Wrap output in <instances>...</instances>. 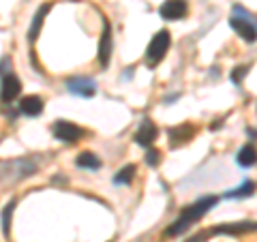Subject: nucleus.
Returning a JSON list of instances; mask_svg holds the SVG:
<instances>
[{"label":"nucleus","instance_id":"1","mask_svg":"<svg viewBox=\"0 0 257 242\" xmlns=\"http://www.w3.org/2000/svg\"><path fill=\"white\" fill-rule=\"evenodd\" d=\"M216 197H212V195H208V197H202V199H197L195 204H191V206H187L184 210L180 212V216L176 219L170 227L165 229V236H180V233H184L189 227L195 221H199L202 216L210 210L212 206H216Z\"/></svg>","mask_w":257,"mask_h":242},{"label":"nucleus","instance_id":"2","mask_svg":"<svg viewBox=\"0 0 257 242\" xmlns=\"http://www.w3.org/2000/svg\"><path fill=\"white\" fill-rule=\"evenodd\" d=\"M229 24H231V28L244 39V41H251V43L255 41V18H253V13H248L240 5H236Z\"/></svg>","mask_w":257,"mask_h":242},{"label":"nucleus","instance_id":"3","mask_svg":"<svg viewBox=\"0 0 257 242\" xmlns=\"http://www.w3.org/2000/svg\"><path fill=\"white\" fill-rule=\"evenodd\" d=\"M170 43H172V37L167 30H159L155 37H152V41L146 50V62L150 67H157V64L165 58L167 50H170Z\"/></svg>","mask_w":257,"mask_h":242},{"label":"nucleus","instance_id":"4","mask_svg":"<svg viewBox=\"0 0 257 242\" xmlns=\"http://www.w3.org/2000/svg\"><path fill=\"white\" fill-rule=\"evenodd\" d=\"M52 131H54L56 140H62L67 144H75V142H79V137H82V129L73 123H69V120H56Z\"/></svg>","mask_w":257,"mask_h":242},{"label":"nucleus","instance_id":"5","mask_svg":"<svg viewBox=\"0 0 257 242\" xmlns=\"http://www.w3.org/2000/svg\"><path fill=\"white\" fill-rule=\"evenodd\" d=\"M161 18L163 20H182L184 15L189 13V5H187V0H165L163 5H161Z\"/></svg>","mask_w":257,"mask_h":242},{"label":"nucleus","instance_id":"6","mask_svg":"<svg viewBox=\"0 0 257 242\" xmlns=\"http://www.w3.org/2000/svg\"><path fill=\"white\" fill-rule=\"evenodd\" d=\"M67 88H69L71 94L86 96V99L96 92V84H94V79H90V77H71L67 82Z\"/></svg>","mask_w":257,"mask_h":242},{"label":"nucleus","instance_id":"7","mask_svg":"<svg viewBox=\"0 0 257 242\" xmlns=\"http://www.w3.org/2000/svg\"><path fill=\"white\" fill-rule=\"evenodd\" d=\"M22 92V82L13 73L3 77V86H0V101L3 103H11L15 96Z\"/></svg>","mask_w":257,"mask_h":242},{"label":"nucleus","instance_id":"8","mask_svg":"<svg viewBox=\"0 0 257 242\" xmlns=\"http://www.w3.org/2000/svg\"><path fill=\"white\" fill-rule=\"evenodd\" d=\"M157 135H159V129L155 127V123H152V120H144L140 129L135 131V142H138L140 146H152Z\"/></svg>","mask_w":257,"mask_h":242},{"label":"nucleus","instance_id":"9","mask_svg":"<svg viewBox=\"0 0 257 242\" xmlns=\"http://www.w3.org/2000/svg\"><path fill=\"white\" fill-rule=\"evenodd\" d=\"M109 56H111V28L109 24H103V35H101V43H99V62L101 67L109 64Z\"/></svg>","mask_w":257,"mask_h":242},{"label":"nucleus","instance_id":"10","mask_svg":"<svg viewBox=\"0 0 257 242\" xmlns=\"http://www.w3.org/2000/svg\"><path fill=\"white\" fill-rule=\"evenodd\" d=\"M20 111L26 116H39L43 111V99L37 94H28L20 101Z\"/></svg>","mask_w":257,"mask_h":242},{"label":"nucleus","instance_id":"11","mask_svg":"<svg viewBox=\"0 0 257 242\" xmlns=\"http://www.w3.org/2000/svg\"><path fill=\"white\" fill-rule=\"evenodd\" d=\"M191 135H193V127L191 125H182V127H176L170 131V144H172V148H176L178 144H184V142H189L191 140Z\"/></svg>","mask_w":257,"mask_h":242},{"label":"nucleus","instance_id":"12","mask_svg":"<svg viewBox=\"0 0 257 242\" xmlns=\"http://www.w3.org/2000/svg\"><path fill=\"white\" fill-rule=\"evenodd\" d=\"M50 9H52V5H43L41 9L35 13V20H32V26H30V30H28V39H30V41H35V39L39 37V30H41L43 20H45V15L50 13Z\"/></svg>","mask_w":257,"mask_h":242},{"label":"nucleus","instance_id":"13","mask_svg":"<svg viewBox=\"0 0 257 242\" xmlns=\"http://www.w3.org/2000/svg\"><path fill=\"white\" fill-rule=\"evenodd\" d=\"M77 167H84V169H99L101 167V159L92 155V152H82V155L77 157Z\"/></svg>","mask_w":257,"mask_h":242},{"label":"nucleus","instance_id":"14","mask_svg":"<svg viewBox=\"0 0 257 242\" xmlns=\"http://www.w3.org/2000/svg\"><path fill=\"white\" fill-rule=\"evenodd\" d=\"M238 165L240 167H253L255 165V148L253 146H246L238 152Z\"/></svg>","mask_w":257,"mask_h":242},{"label":"nucleus","instance_id":"15","mask_svg":"<svg viewBox=\"0 0 257 242\" xmlns=\"http://www.w3.org/2000/svg\"><path fill=\"white\" fill-rule=\"evenodd\" d=\"M135 176V165H124L120 172L114 176V184H128Z\"/></svg>","mask_w":257,"mask_h":242},{"label":"nucleus","instance_id":"16","mask_svg":"<svg viewBox=\"0 0 257 242\" xmlns=\"http://www.w3.org/2000/svg\"><path fill=\"white\" fill-rule=\"evenodd\" d=\"M253 189H255V184L251 180H246L242 187H238L234 191H229V193H225V197H248V195H253Z\"/></svg>","mask_w":257,"mask_h":242},{"label":"nucleus","instance_id":"17","mask_svg":"<svg viewBox=\"0 0 257 242\" xmlns=\"http://www.w3.org/2000/svg\"><path fill=\"white\" fill-rule=\"evenodd\" d=\"M13 208H15V201H9V204L5 206V212H3V231H5V236H9V231H11V214H13Z\"/></svg>","mask_w":257,"mask_h":242},{"label":"nucleus","instance_id":"18","mask_svg":"<svg viewBox=\"0 0 257 242\" xmlns=\"http://www.w3.org/2000/svg\"><path fill=\"white\" fill-rule=\"evenodd\" d=\"M159 161H161V152L155 150V148H150V150L146 152V163H148L150 167H157Z\"/></svg>","mask_w":257,"mask_h":242},{"label":"nucleus","instance_id":"19","mask_svg":"<svg viewBox=\"0 0 257 242\" xmlns=\"http://www.w3.org/2000/svg\"><path fill=\"white\" fill-rule=\"evenodd\" d=\"M246 67H238L236 71H234V73H231V82H236V84H240V82H242V77L246 75Z\"/></svg>","mask_w":257,"mask_h":242}]
</instances>
